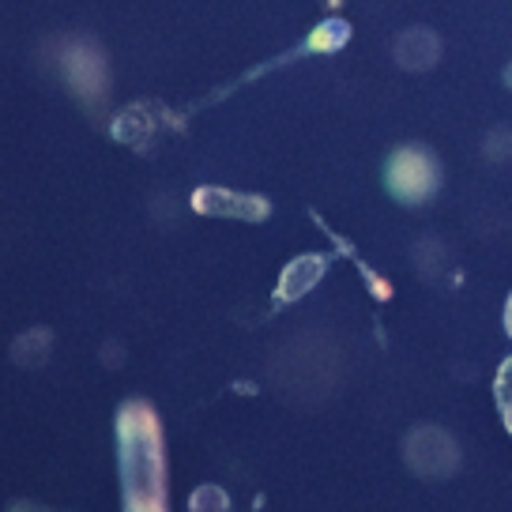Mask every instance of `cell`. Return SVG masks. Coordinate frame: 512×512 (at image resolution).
Returning a JSON list of instances; mask_svg holds the SVG:
<instances>
[{
  "instance_id": "6da1fadb",
  "label": "cell",
  "mask_w": 512,
  "mask_h": 512,
  "mask_svg": "<svg viewBox=\"0 0 512 512\" xmlns=\"http://www.w3.org/2000/svg\"><path fill=\"white\" fill-rule=\"evenodd\" d=\"M117 456H121L125 512H166L162 426L144 400H128L117 411Z\"/></svg>"
},
{
  "instance_id": "8992f818",
  "label": "cell",
  "mask_w": 512,
  "mask_h": 512,
  "mask_svg": "<svg viewBox=\"0 0 512 512\" xmlns=\"http://www.w3.org/2000/svg\"><path fill=\"white\" fill-rule=\"evenodd\" d=\"M189 512H230V497L219 486H200L189 501Z\"/></svg>"
},
{
  "instance_id": "277c9868",
  "label": "cell",
  "mask_w": 512,
  "mask_h": 512,
  "mask_svg": "<svg viewBox=\"0 0 512 512\" xmlns=\"http://www.w3.org/2000/svg\"><path fill=\"white\" fill-rule=\"evenodd\" d=\"M320 272H324V260H320V256H302V260H294V264L287 268V275H283L279 298H298V294H305V290L320 279Z\"/></svg>"
},
{
  "instance_id": "52a82bcc",
  "label": "cell",
  "mask_w": 512,
  "mask_h": 512,
  "mask_svg": "<svg viewBox=\"0 0 512 512\" xmlns=\"http://www.w3.org/2000/svg\"><path fill=\"white\" fill-rule=\"evenodd\" d=\"M505 328H509V336H512V298H509V305H505Z\"/></svg>"
},
{
  "instance_id": "3957f363",
  "label": "cell",
  "mask_w": 512,
  "mask_h": 512,
  "mask_svg": "<svg viewBox=\"0 0 512 512\" xmlns=\"http://www.w3.org/2000/svg\"><path fill=\"white\" fill-rule=\"evenodd\" d=\"M196 211L264 219V215H268V204H264V200H245V196H230V192H223V189H200L196 192Z\"/></svg>"
},
{
  "instance_id": "5b68a950",
  "label": "cell",
  "mask_w": 512,
  "mask_h": 512,
  "mask_svg": "<svg viewBox=\"0 0 512 512\" xmlns=\"http://www.w3.org/2000/svg\"><path fill=\"white\" fill-rule=\"evenodd\" d=\"M494 400H497V411H501V418H505V430L512 433V358H505V362H501V369H497Z\"/></svg>"
},
{
  "instance_id": "7a4b0ae2",
  "label": "cell",
  "mask_w": 512,
  "mask_h": 512,
  "mask_svg": "<svg viewBox=\"0 0 512 512\" xmlns=\"http://www.w3.org/2000/svg\"><path fill=\"white\" fill-rule=\"evenodd\" d=\"M392 185H396L400 196L415 200V196L433 189V166L422 159V155H415V151H403V155H396V162H392Z\"/></svg>"
}]
</instances>
